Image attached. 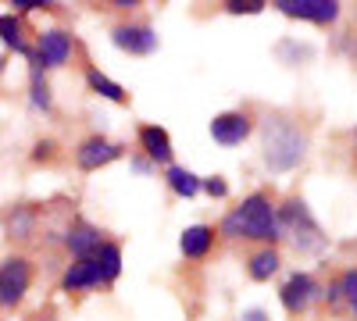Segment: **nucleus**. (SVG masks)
Instances as JSON below:
<instances>
[{
    "instance_id": "3",
    "label": "nucleus",
    "mask_w": 357,
    "mask_h": 321,
    "mask_svg": "<svg viewBox=\"0 0 357 321\" xmlns=\"http://www.w3.org/2000/svg\"><path fill=\"white\" fill-rule=\"evenodd\" d=\"M304 154H307V136L296 125H289L282 118L264 125V161H268V168L289 171L304 161Z\"/></svg>"
},
{
    "instance_id": "26",
    "label": "nucleus",
    "mask_w": 357,
    "mask_h": 321,
    "mask_svg": "<svg viewBox=\"0 0 357 321\" xmlns=\"http://www.w3.org/2000/svg\"><path fill=\"white\" fill-rule=\"evenodd\" d=\"M11 8H18V11H36V8H47V4H40V0H15Z\"/></svg>"
},
{
    "instance_id": "16",
    "label": "nucleus",
    "mask_w": 357,
    "mask_h": 321,
    "mask_svg": "<svg viewBox=\"0 0 357 321\" xmlns=\"http://www.w3.org/2000/svg\"><path fill=\"white\" fill-rule=\"evenodd\" d=\"M168 186H172L178 196H197V193H200V179H197L193 171L178 168V164H172V168H168Z\"/></svg>"
},
{
    "instance_id": "4",
    "label": "nucleus",
    "mask_w": 357,
    "mask_h": 321,
    "mask_svg": "<svg viewBox=\"0 0 357 321\" xmlns=\"http://www.w3.org/2000/svg\"><path fill=\"white\" fill-rule=\"evenodd\" d=\"M29 282H33L29 260H25V257H8L4 265H0V304L15 307V304L29 293Z\"/></svg>"
},
{
    "instance_id": "5",
    "label": "nucleus",
    "mask_w": 357,
    "mask_h": 321,
    "mask_svg": "<svg viewBox=\"0 0 357 321\" xmlns=\"http://www.w3.org/2000/svg\"><path fill=\"white\" fill-rule=\"evenodd\" d=\"M275 8L289 18H304V22H333L340 15L336 0H275Z\"/></svg>"
},
{
    "instance_id": "24",
    "label": "nucleus",
    "mask_w": 357,
    "mask_h": 321,
    "mask_svg": "<svg viewBox=\"0 0 357 321\" xmlns=\"http://www.w3.org/2000/svg\"><path fill=\"white\" fill-rule=\"evenodd\" d=\"M200 186L211 193V196H225V193H229V186H225L222 179H207V182H200Z\"/></svg>"
},
{
    "instance_id": "8",
    "label": "nucleus",
    "mask_w": 357,
    "mask_h": 321,
    "mask_svg": "<svg viewBox=\"0 0 357 321\" xmlns=\"http://www.w3.org/2000/svg\"><path fill=\"white\" fill-rule=\"evenodd\" d=\"M111 40L118 50H129V54H151L158 47L154 29H146V25H118Z\"/></svg>"
},
{
    "instance_id": "9",
    "label": "nucleus",
    "mask_w": 357,
    "mask_h": 321,
    "mask_svg": "<svg viewBox=\"0 0 357 321\" xmlns=\"http://www.w3.org/2000/svg\"><path fill=\"white\" fill-rule=\"evenodd\" d=\"M118 154H122V150H118L114 143H107V139L93 136V139H86L82 147H79L75 161H79V168H82V171H97L100 164H111Z\"/></svg>"
},
{
    "instance_id": "15",
    "label": "nucleus",
    "mask_w": 357,
    "mask_h": 321,
    "mask_svg": "<svg viewBox=\"0 0 357 321\" xmlns=\"http://www.w3.org/2000/svg\"><path fill=\"white\" fill-rule=\"evenodd\" d=\"M97 268H100V282H114L118 272H122V250H118L114 243H100V250L93 253Z\"/></svg>"
},
{
    "instance_id": "12",
    "label": "nucleus",
    "mask_w": 357,
    "mask_h": 321,
    "mask_svg": "<svg viewBox=\"0 0 357 321\" xmlns=\"http://www.w3.org/2000/svg\"><path fill=\"white\" fill-rule=\"evenodd\" d=\"M100 282V268H97V260L93 257H82V260H75V265L65 272V289L72 293V289H86V285H97Z\"/></svg>"
},
{
    "instance_id": "10",
    "label": "nucleus",
    "mask_w": 357,
    "mask_h": 321,
    "mask_svg": "<svg viewBox=\"0 0 357 321\" xmlns=\"http://www.w3.org/2000/svg\"><path fill=\"white\" fill-rule=\"evenodd\" d=\"M72 54V36L61 33V29H50V33L40 36V65H65Z\"/></svg>"
},
{
    "instance_id": "21",
    "label": "nucleus",
    "mask_w": 357,
    "mask_h": 321,
    "mask_svg": "<svg viewBox=\"0 0 357 321\" xmlns=\"http://www.w3.org/2000/svg\"><path fill=\"white\" fill-rule=\"evenodd\" d=\"M225 8L232 15H257V11H264V0H229Z\"/></svg>"
},
{
    "instance_id": "25",
    "label": "nucleus",
    "mask_w": 357,
    "mask_h": 321,
    "mask_svg": "<svg viewBox=\"0 0 357 321\" xmlns=\"http://www.w3.org/2000/svg\"><path fill=\"white\" fill-rule=\"evenodd\" d=\"M50 154H54V143H36V150H33V157H36V161H47Z\"/></svg>"
},
{
    "instance_id": "7",
    "label": "nucleus",
    "mask_w": 357,
    "mask_h": 321,
    "mask_svg": "<svg viewBox=\"0 0 357 321\" xmlns=\"http://www.w3.org/2000/svg\"><path fill=\"white\" fill-rule=\"evenodd\" d=\"M211 136L222 143V147H240V143L250 136V118L247 114H236V111L218 114V118L211 122Z\"/></svg>"
},
{
    "instance_id": "28",
    "label": "nucleus",
    "mask_w": 357,
    "mask_h": 321,
    "mask_svg": "<svg viewBox=\"0 0 357 321\" xmlns=\"http://www.w3.org/2000/svg\"><path fill=\"white\" fill-rule=\"evenodd\" d=\"M33 321H54V318H33Z\"/></svg>"
},
{
    "instance_id": "11",
    "label": "nucleus",
    "mask_w": 357,
    "mask_h": 321,
    "mask_svg": "<svg viewBox=\"0 0 357 321\" xmlns=\"http://www.w3.org/2000/svg\"><path fill=\"white\" fill-rule=\"evenodd\" d=\"M68 250L82 260V257H93L97 250H100V232L93 228V225H86V221H79V225H72V232H68Z\"/></svg>"
},
{
    "instance_id": "2",
    "label": "nucleus",
    "mask_w": 357,
    "mask_h": 321,
    "mask_svg": "<svg viewBox=\"0 0 357 321\" xmlns=\"http://www.w3.org/2000/svg\"><path fill=\"white\" fill-rule=\"evenodd\" d=\"M275 221H279V240H289L296 253H321L329 246V236H325L321 225L311 218L304 200H289L275 214Z\"/></svg>"
},
{
    "instance_id": "13",
    "label": "nucleus",
    "mask_w": 357,
    "mask_h": 321,
    "mask_svg": "<svg viewBox=\"0 0 357 321\" xmlns=\"http://www.w3.org/2000/svg\"><path fill=\"white\" fill-rule=\"evenodd\" d=\"M139 143H143V150L151 154L154 161H172V139H168L165 129L143 125V129H139Z\"/></svg>"
},
{
    "instance_id": "6",
    "label": "nucleus",
    "mask_w": 357,
    "mask_h": 321,
    "mask_svg": "<svg viewBox=\"0 0 357 321\" xmlns=\"http://www.w3.org/2000/svg\"><path fill=\"white\" fill-rule=\"evenodd\" d=\"M314 293H318V285H314V279L311 275H289V282L282 285V293H279V300H282V307L289 311V314H301V311H307V304L314 300Z\"/></svg>"
},
{
    "instance_id": "20",
    "label": "nucleus",
    "mask_w": 357,
    "mask_h": 321,
    "mask_svg": "<svg viewBox=\"0 0 357 321\" xmlns=\"http://www.w3.org/2000/svg\"><path fill=\"white\" fill-rule=\"evenodd\" d=\"M340 293L347 297V304H350V311L357 314V268L343 275V282H340Z\"/></svg>"
},
{
    "instance_id": "1",
    "label": "nucleus",
    "mask_w": 357,
    "mask_h": 321,
    "mask_svg": "<svg viewBox=\"0 0 357 321\" xmlns=\"http://www.w3.org/2000/svg\"><path fill=\"white\" fill-rule=\"evenodd\" d=\"M222 236L229 240H279V221H275V211L261 193L247 196L243 208H236L225 221H222Z\"/></svg>"
},
{
    "instance_id": "22",
    "label": "nucleus",
    "mask_w": 357,
    "mask_h": 321,
    "mask_svg": "<svg viewBox=\"0 0 357 321\" xmlns=\"http://www.w3.org/2000/svg\"><path fill=\"white\" fill-rule=\"evenodd\" d=\"M33 104L43 107V111L50 107V93H47V86L40 82V72H33Z\"/></svg>"
},
{
    "instance_id": "17",
    "label": "nucleus",
    "mask_w": 357,
    "mask_h": 321,
    "mask_svg": "<svg viewBox=\"0 0 357 321\" xmlns=\"http://www.w3.org/2000/svg\"><path fill=\"white\" fill-rule=\"evenodd\" d=\"M275 272H279V253L275 250H261V253L250 257V279L264 282V279H272Z\"/></svg>"
},
{
    "instance_id": "23",
    "label": "nucleus",
    "mask_w": 357,
    "mask_h": 321,
    "mask_svg": "<svg viewBox=\"0 0 357 321\" xmlns=\"http://www.w3.org/2000/svg\"><path fill=\"white\" fill-rule=\"evenodd\" d=\"M29 225H33V214H29V211H18V214L11 218V232H15L18 240L29 236Z\"/></svg>"
},
{
    "instance_id": "14",
    "label": "nucleus",
    "mask_w": 357,
    "mask_h": 321,
    "mask_svg": "<svg viewBox=\"0 0 357 321\" xmlns=\"http://www.w3.org/2000/svg\"><path fill=\"white\" fill-rule=\"evenodd\" d=\"M211 243H215V232L207 228V225H193V228H186V232H183V240H178V246H183L186 257H204L207 250H211Z\"/></svg>"
},
{
    "instance_id": "29",
    "label": "nucleus",
    "mask_w": 357,
    "mask_h": 321,
    "mask_svg": "<svg viewBox=\"0 0 357 321\" xmlns=\"http://www.w3.org/2000/svg\"><path fill=\"white\" fill-rule=\"evenodd\" d=\"M0 72H4V57H0Z\"/></svg>"
},
{
    "instance_id": "27",
    "label": "nucleus",
    "mask_w": 357,
    "mask_h": 321,
    "mask_svg": "<svg viewBox=\"0 0 357 321\" xmlns=\"http://www.w3.org/2000/svg\"><path fill=\"white\" fill-rule=\"evenodd\" d=\"M243 321H264V314H261V311H247Z\"/></svg>"
},
{
    "instance_id": "19",
    "label": "nucleus",
    "mask_w": 357,
    "mask_h": 321,
    "mask_svg": "<svg viewBox=\"0 0 357 321\" xmlns=\"http://www.w3.org/2000/svg\"><path fill=\"white\" fill-rule=\"evenodd\" d=\"M89 86L100 93V97H107V100H126V90L118 82H111L107 75H100V72H89Z\"/></svg>"
},
{
    "instance_id": "18",
    "label": "nucleus",
    "mask_w": 357,
    "mask_h": 321,
    "mask_svg": "<svg viewBox=\"0 0 357 321\" xmlns=\"http://www.w3.org/2000/svg\"><path fill=\"white\" fill-rule=\"evenodd\" d=\"M0 40L15 50H22V54H29V47L22 43V25H18L15 15H0Z\"/></svg>"
}]
</instances>
